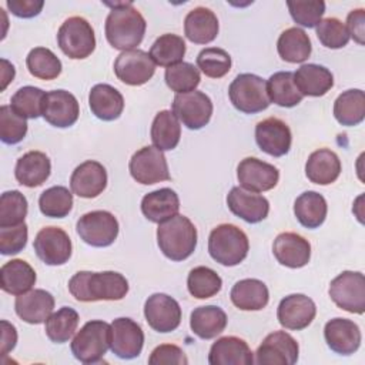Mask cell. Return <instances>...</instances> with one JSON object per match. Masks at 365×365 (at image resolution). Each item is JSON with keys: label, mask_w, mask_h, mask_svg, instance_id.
I'll return each mask as SVG.
<instances>
[{"label": "cell", "mask_w": 365, "mask_h": 365, "mask_svg": "<svg viewBox=\"0 0 365 365\" xmlns=\"http://www.w3.org/2000/svg\"><path fill=\"white\" fill-rule=\"evenodd\" d=\"M250 242L242 230L234 224L217 225L208 237V252L214 261L225 267L238 265L248 255Z\"/></svg>", "instance_id": "cell-4"}, {"label": "cell", "mask_w": 365, "mask_h": 365, "mask_svg": "<svg viewBox=\"0 0 365 365\" xmlns=\"http://www.w3.org/2000/svg\"><path fill=\"white\" fill-rule=\"evenodd\" d=\"M114 73L120 81L128 86H143L155 73V63L144 50L121 51L114 61Z\"/></svg>", "instance_id": "cell-13"}, {"label": "cell", "mask_w": 365, "mask_h": 365, "mask_svg": "<svg viewBox=\"0 0 365 365\" xmlns=\"http://www.w3.org/2000/svg\"><path fill=\"white\" fill-rule=\"evenodd\" d=\"M277 261L288 268H301L309 262L311 244L297 232H281L272 244Z\"/></svg>", "instance_id": "cell-24"}, {"label": "cell", "mask_w": 365, "mask_h": 365, "mask_svg": "<svg viewBox=\"0 0 365 365\" xmlns=\"http://www.w3.org/2000/svg\"><path fill=\"white\" fill-rule=\"evenodd\" d=\"M1 64H3V68H1V78H3V84H1V90H4L7 87V84L14 78V74H16V70H14V66L10 64L7 60H1Z\"/></svg>", "instance_id": "cell-58"}, {"label": "cell", "mask_w": 365, "mask_h": 365, "mask_svg": "<svg viewBox=\"0 0 365 365\" xmlns=\"http://www.w3.org/2000/svg\"><path fill=\"white\" fill-rule=\"evenodd\" d=\"M57 43L67 57L73 60L86 58L96 48L94 30L84 17H68L57 31Z\"/></svg>", "instance_id": "cell-7"}, {"label": "cell", "mask_w": 365, "mask_h": 365, "mask_svg": "<svg viewBox=\"0 0 365 365\" xmlns=\"http://www.w3.org/2000/svg\"><path fill=\"white\" fill-rule=\"evenodd\" d=\"M46 91L38 87L24 86L19 88L10 101V107L23 118H38L43 115Z\"/></svg>", "instance_id": "cell-45"}, {"label": "cell", "mask_w": 365, "mask_h": 365, "mask_svg": "<svg viewBox=\"0 0 365 365\" xmlns=\"http://www.w3.org/2000/svg\"><path fill=\"white\" fill-rule=\"evenodd\" d=\"M34 251L47 265H63L71 257V240L60 227H44L34 238Z\"/></svg>", "instance_id": "cell-14"}, {"label": "cell", "mask_w": 365, "mask_h": 365, "mask_svg": "<svg viewBox=\"0 0 365 365\" xmlns=\"http://www.w3.org/2000/svg\"><path fill=\"white\" fill-rule=\"evenodd\" d=\"M180 198L171 188H160L145 194L141 200V212L151 222H164L178 214Z\"/></svg>", "instance_id": "cell-29"}, {"label": "cell", "mask_w": 365, "mask_h": 365, "mask_svg": "<svg viewBox=\"0 0 365 365\" xmlns=\"http://www.w3.org/2000/svg\"><path fill=\"white\" fill-rule=\"evenodd\" d=\"M36 284V271L24 259H11L0 268V287L11 295H21Z\"/></svg>", "instance_id": "cell-33"}, {"label": "cell", "mask_w": 365, "mask_h": 365, "mask_svg": "<svg viewBox=\"0 0 365 365\" xmlns=\"http://www.w3.org/2000/svg\"><path fill=\"white\" fill-rule=\"evenodd\" d=\"M255 141L261 151L272 157H282L291 148L292 134L282 120L269 117L255 125Z\"/></svg>", "instance_id": "cell-19"}, {"label": "cell", "mask_w": 365, "mask_h": 365, "mask_svg": "<svg viewBox=\"0 0 365 365\" xmlns=\"http://www.w3.org/2000/svg\"><path fill=\"white\" fill-rule=\"evenodd\" d=\"M208 362L211 365H251L254 355L244 339L222 336L211 345Z\"/></svg>", "instance_id": "cell-26"}, {"label": "cell", "mask_w": 365, "mask_h": 365, "mask_svg": "<svg viewBox=\"0 0 365 365\" xmlns=\"http://www.w3.org/2000/svg\"><path fill=\"white\" fill-rule=\"evenodd\" d=\"M68 291L81 302L120 301L128 292V281L115 271H78L70 278Z\"/></svg>", "instance_id": "cell-1"}, {"label": "cell", "mask_w": 365, "mask_h": 365, "mask_svg": "<svg viewBox=\"0 0 365 365\" xmlns=\"http://www.w3.org/2000/svg\"><path fill=\"white\" fill-rule=\"evenodd\" d=\"M80 317L76 309L63 307L57 312H53L46 321V335L51 342L64 344L76 332Z\"/></svg>", "instance_id": "cell-42"}, {"label": "cell", "mask_w": 365, "mask_h": 365, "mask_svg": "<svg viewBox=\"0 0 365 365\" xmlns=\"http://www.w3.org/2000/svg\"><path fill=\"white\" fill-rule=\"evenodd\" d=\"M148 54L155 66H175L182 61V57L185 54V41L182 37L173 33L163 34L153 43Z\"/></svg>", "instance_id": "cell-41"}, {"label": "cell", "mask_w": 365, "mask_h": 365, "mask_svg": "<svg viewBox=\"0 0 365 365\" xmlns=\"http://www.w3.org/2000/svg\"><path fill=\"white\" fill-rule=\"evenodd\" d=\"M328 205L317 191H305L294 202V214L305 228H318L327 218Z\"/></svg>", "instance_id": "cell-37"}, {"label": "cell", "mask_w": 365, "mask_h": 365, "mask_svg": "<svg viewBox=\"0 0 365 365\" xmlns=\"http://www.w3.org/2000/svg\"><path fill=\"white\" fill-rule=\"evenodd\" d=\"M150 365H187L188 359L184 351L173 344H163L153 349L150 358Z\"/></svg>", "instance_id": "cell-54"}, {"label": "cell", "mask_w": 365, "mask_h": 365, "mask_svg": "<svg viewBox=\"0 0 365 365\" xmlns=\"http://www.w3.org/2000/svg\"><path fill=\"white\" fill-rule=\"evenodd\" d=\"M106 19V38L117 50H134L144 38L147 23L131 1L108 4Z\"/></svg>", "instance_id": "cell-2"}, {"label": "cell", "mask_w": 365, "mask_h": 365, "mask_svg": "<svg viewBox=\"0 0 365 365\" xmlns=\"http://www.w3.org/2000/svg\"><path fill=\"white\" fill-rule=\"evenodd\" d=\"M294 81L302 96L321 97L334 86L332 73L319 64H302L294 73Z\"/></svg>", "instance_id": "cell-30"}, {"label": "cell", "mask_w": 365, "mask_h": 365, "mask_svg": "<svg viewBox=\"0 0 365 365\" xmlns=\"http://www.w3.org/2000/svg\"><path fill=\"white\" fill-rule=\"evenodd\" d=\"M227 314L217 305L198 307L191 312V331L201 339H212L227 327Z\"/></svg>", "instance_id": "cell-35"}, {"label": "cell", "mask_w": 365, "mask_h": 365, "mask_svg": "<svg viewBox=\"0 0 365 365\" xmlns=\"http://www.w3.org/2000/svg\"><path fill=\"white\" fill-rule=\"evenodd\" d=\"M227 205L234 215L250 224L261 222L269 212V202L265 197L247 191L242 187L231 188L227 195Z\"/></svg>", "instance_id": "cell-22"}, {"label": "cell", "mask_w": 365, "mask_h": 365, "mask_svg": "<svg viewBox=\"0 0 365 365\" xmlns=\"http://www.w3.org/2000/svg\"><path fill=\"white\" fill-rule=\"evenodd\" d=\"M228 96L232 106L245 114L264 111L269 106L267 81L251 73L238 74L228 87Z\"/></svg>", "instance_id": "cell-6"}, {"label": "cell", "mask_w": 365, "mask_h": 365, "mask_svg": "<svg viewBox=\"0 0 365 365\" xmlns=\"http://www.w3.org/2000/svg\"><path fill=\"white\" fill-rule=\"evenodd\" d=\"M144 345V332L131 318H117L110 324V349L121 359L137 358Z\"/></svg>", "instance_id": "cell-15"}, {"label": "cell", "mask_w": 365, "mask_h": 365, "mask_svg": "<svg viewBox=\"0 0 365 365\" xmlns=\"http://www.w3.org/2000/svg\"><path fill=\"white\" fill-rule=\"evenodd\" d=\"M27 200L20 191H4L0 197V228L23 224L27 215Z\"/></svg>", "instance_id": "cell-48"}, {"label": "cell", "mask_w": 365, "mask_h": 365, "mask_svg": "<svg viewBox=\"0 0 365 365\" xmlns=\"http://www.w3.org/2000/svg\"><path fill=\"white\" fill-rule=\"evenodd\" d=\"M198 68L211 78H221L231 70V56L220 47H207L197 56Z\"/></svg>", "instance_id": "cell-49"}, {"label": "cell", "mask_w": 365, "mask_h": 365, "mask_svg": "<svg viewBox=\"0 0 365 365\" xmlns=\"http://www.w3.org/2000/svg\"><path fill=\"white\" fill-rule=\"evenodd\" d=\"M173 114L190 130H200L207 125L212 115L211 98L198 90L175 94Z\"/></svg>", "instance_id": "cell-10"}, {"label": "cell", "mask_w": 365, "mask_h": 365, "mask_svg": "<svg viewBox=\"0 0 365 365\" xmlns=\"http://www.w3.org/2000/svg\"><path fill=\"white\" fill-rule=\"evenodd\" d=\"M131 177L144 185L157 184L170 180L167 160L161 150L147 145L135 151L128 164Z\"/></svg>", "instance_id": "cell-11"}, {"label": "cell", "mask_w": 365, "mask_h": 365, "mask_svg": "<svg viewBox=\"0 0 365 365\" xmlns=\"http://www.w3.org/2000/svg\"><path fill=\"white\" fill-rule=\"evenodd\" d=\"M38 208L50 218H64L73 208V194L63 185H54L41 192Z\"/></svg>", "instance_id": "cell-46"}, {"label": "cell", "mask_w": 365, "mask_h": 365, "mask_svg": "<svg viewBox=\"0 0 365 365\" xmlns=\"http://www.w3.org/2000/svg\"><path fill=\"white\" fill-rule=\"evenodd\" d=\"M279 57L288 63H302L312 51L308 34L299 27H289L282 31L277 41Z\"/></svg>", "instance_id": "cell-36"}, {"label": "cell", "mask_w": 365, "mask_h": 365, "mask_svg": "<svg viewBox=\"0 0 365 365\" xmlns=\"http://www.w3.org/2000/svg\"><path fill=\"white\" fill-rule=\"evenodd\" d=\"M181 137L178 118L170 110H161L155 114L151 124V140L154 147L161 151L174 150Z\"/></svg>", "instance_id": "cell-39"}, {"label": "cell", "mask_w": 365, "mask_h": 365, "mask_svg": "<svg viewBox=\"0 0 365 365\" xmlns=\"http://www.w3.org/2000/svg\"><path fill=\"white\" fill-rule=\"evenodd\" d=\"M80 238L91 247H108L118 235L117 218L104 210L90 211L81 215L76 224Z\"/></svg>", "instance_id": "cell-9"}, {"label": "cell", "mask_w": 365, "mask_h": 365, "mask_svg": "<svg viewBox=\"0 0 365 365\" xmlns=\"http://www.w3.org/2000/svg\"><path fill=\"white\" fill-rule=\"evenodd\" d=\"M88 106L91 113L103 120H117L124 110V98L121 93L110 84H96L88 94Z\"/></svg>", "instance_id": "cell-28"}, {"label": "cell", "mask_w": 365, "mask_h": 365, "mask_svg": "<svg viewBox=\"0 0 365 365\" xmlns=\"http://www.w3.org/2000/svg\"><path fill=\"white\" fill-rule=\"evenodd\" d=\"M17 332L14 325L7 321H1V355H7L16 346Z\"/></svg>", "instance_id": "cell-57"}, {"label": "cell", "mask_w": 365, "mask_h": 365, "mask_svg": "<svg viewBox=\"0 0 365 365\" xmlns=\"http://www.w3.org/2000/svg\"><path fill=\"white\" fill-rule=\"evenodd\" d=\"M188 292L197 299H207L217 295L221 291V277L208 267H195L187 277Z\"/></svg>", "instance_id": "cell-43"}, {"label": "cell", "mask_w": 365, "mask_h": 365, "mask_svg": "<svg viewBox=\"0 0 365 365\" xmlns=\"http://www.w3.org/2000/svg\"><path fill=\"white\" fill-rule=\"evenodd\" d=\"M230 298L231 302L241 311H259L267 307L269 292L262 281L245 278L234 284Z\"/></svg>", "instance_id": "cell-34"}, {"label": "cell", "mask_w": 365, "mask_h": 365, "mask_svg": "<svg viewBox=\"0 0 365 365\" xmlns=\"http://www.w3.org/2000/svg\"><path fill=\"white\" fill-rule=\"evenodd\" d=\"M43 6V0H7V7L11 14L21 19H31L40 14Z\"/></svg>", "instance_id": "cell-55"}, {"label": "cell", "mask_w": 365, "mask_h": 365, "mask_svg": "<svg viewBox=\"0 0 365 365\" xmlns=\"http://www.w3.org/2000/svg\"><path fill=\"white\" fill-rule=\"evenodd\" d=\"M267 93L269 101L279 107H295L301 103L302 94L295 86L294 73L291 71H278L274 73L267 81Z\"/></svg>", "instance_id": "cell-40"}, {"label": "cell", "mask_w": 365, "mask_h": 365, "mask_svg": "<svg viewBox=\"0 0 365 365\" xmlns=\"http://www.w3.org/2000/svg\"><path fill=\"white\" fill-rule=\"evenodd\" d=\"M324 338L327 345L339 355H351L361 345L359 327L346 318H334L325 324Z\"/></svg>", "instance_id": "cell-23"}, {"label": "cell", "mask_w": 365, "mask_h": 365, "mask_svg": "<svg viewBox=\"0 0 365 365\" xmlns=\"http://www.w3.org/2000/svg\"><path fill=\"white\" fill-rule=\"evenodd\" d=\"M27 134V121L10 106L0 107V138L4 144H17Z\"/></svg>", "instance_id": "cell-51"}, {"label": "cell", "mask_w": 365, "mask_h": 365, "mask_svg": "<svg viewBox=\"0 0 365 365\" xmlns=\"http://www.w3.org/2000/svg\"><path fill=\"white\" fill-rule=\"evenodd\" d=\"M317 37L327 48H342L349 41V33L345 24L336 17L322 19L317 27Z\"/></svg>", "instance_id": "cell-50"}, {"label": "cell", "mask_w": 365, "mask_h": 365, "mask_svg": "<svg viewBox=\"0 0 365 365\" xmlns=\"http://www.w3.org/2000/svg\"><path fill=\"white\" fill-rule=\"evenodd\" d=\"M29 73L40 80H54L61 73L60 58L46 47H36L30 50L26 58Z\"/></svg>", "instance_id": "cell-44"}, {"label": "cell", "mask_w": 365, "mask_h": 365, "mask_svg": "<svg viewBox=\"0 0 365 365\" xmlns=\"http://www.w3.org/2000/svg\"><path fill=\"white\" fill-rule=\"evenodd\" d=\"M185 37L195 44H208L218 34V19L207 7H195L184 19Z\"/></svg>", "instance_id": "cell-32"}, {"label": "cell", "mask_w": 365, "mask_h": 365, "mask_svg": "<svg viewBox=\"0 0 365 365\" xmlns=\"http://www.w3.org/2000/svg\"><path fill=\"white\" fill-rule=\"evenodd\" d=\"M237 178L240 187L251 192H262L272 190L279 180V171L269 163L255 157L244 158L237 167Z\"/></svg>", "instance_id": "cell-17"}, {"label": "cell", "mask_w": 365, "mask_h": 365, "mask_svg": "<svg viewBox=\"0 0 365 365\" xmlns=\"http://www.w3.org/2000/svg\"><path fill=\"white\" fill-rule=\"evenodd\" d=\"M144 317L147 324L157 332H171L181 322L180 304L167 294H153L144 304Z\"/></svg>", "instance_id": "cell-16"}, {"label": "cell", "mask_w": 365, "mask_h": 365, "mask_svg": "<svg viewBox=\"0 0 365 365\" xmlns=\"http://www.w3.org/2000/svg\"><path fill=\"white\" fill-rule=\"evenodd\" d=\"M164 78L167 86L177 94L194 91L201 81L198 68L194 64L185 61L167 67Z\"/></svg>", "instance_id": "cell-47"}, {"label": "cell", "mask_w": 365, "mask_h": 365, "mask_svg": "<svg viewBox=\"0 0 365 365\" xmlns=\"http://www.w3.org/2000/svg\"><path fill=\"white\" fill-rule=\"evenodd\" d=\"M317 315L315 302L304 294H291L281 299L277 318L285 329L301 331L307 328Z\"/></svg>", "instance_id": "cell-18"}, {"label": "cell", "mask_w": 365, "mask_h": 365, "mask_svg": "<svg viewBox=\"0 0 365 365\" xmlns=\"http://www.w3.org/2000/svg\"><path fill=\"white\" fill-rule=\"evenodd\" d=\"M349 37H352L358 44H364L365 37V10L364 9H355L352 10L346 17L345 24Z\"/></svg>", "instance_id": "cell-56"}, {"label": "cell", "mask_w": 365, "mask_h": 365, "mask_svg": "<svg viewBox=\"0 0 365 365\" xmlns=\"http://www.w3.org/2000/svg\"><path fill=\"white\" fill-rule=\"evenodd\" d=\"M328 294L336 307L351 314L365 311V277L359 271H344L335 277Z\"/></svg>", "instance_id": "cell-8"}, {"label": "cell", "mask_w": 365, "mask_h": 365, "mask_svg": "<svg viewBox=\"0 0 365 365\" xmlns=\"http://www.w3.org/2000/svg\"><path fill=\"white\" fill-rule=\"evenodd\" d=\"M110 348V324L93 319L83 325L71 341V352L76 359L91 365L103 359Z\"/></svg>", "instance_id": "cell-5"}, {"label": "cell", "mask_w": 365, "mask_h": 365, "mask_svg": "<svg viewBox=\"0 0 365 365\" xmlns=\"http://www.w3.org/2000/svg\"><path fill=\"white\" fill-rule=\"evenodd\" d=\"M27 225L19 224L13 227L0 228V252L3 255H13L20 252L27 244Z\"/></svg>", "instance_id": "cell-53"}, {"label": "cell", "mask_w": 365, "mask_h": 365, "mask_svg": "<svg viewBox=\"0 0 365 365\" xmlns=\"http://www.w3.org/2000/svg\"><path fill=\"white\" fill-rule=\"evenodd\" d=\"M334 117L339 124L346 127L362 123L365 117V93L359 88L341 93L334 103Z\"/></svg>", "instance_id": "cell-38"}, {"label": "cell", "mask_w": 365, "mask_h": 365, "mask_svg": "<svg viewBox=\"0 0 365 365\" xmlns=\"http://www.w3.org/2000/svg\"><path fill=\"white\" fill-rule=\"evenodd\" d=\"M157 244L171 261H184L197 247V228L190 218L177 214L158 224Z\"/></svg>", "instance_id": "cell-3"}, {"label": "cell", "mask_w": 365, "mask_h": 365, "mask_svg": "<svg viewBox=\"0 0 365 365\" xmlns=\"http://www.w3.org/2000/svg\"><path fill=\"white\" fill-rule=\"evenodd\" d=\"M341 168V160L334 151L319 148L308 157L305 163V175L314 184L328 185L339 177Z\"/></svg>", "instance_id": "cell-31"}, {"label": "cell", "mask_w": 365, "mask_h": 365, "mask_svg": "<svg viewBox=\"0 0 365 365\" xmlns=\"http://www.w3.org/2000/svg\"><path fill=\"white\" fill-rule=\"evenodd\" d=\"M107 187V171L103 164L87 160L76 167L70 177L73 194L81 198H96Z\"/></svg>", "instance_id": "cell-21"}, {"label": "cell", "mask_w": 365, "mask_h": 365, "mask_svg": "<svg viewBox=\"0 0 365 365\" xmlns=\"http://www.w3.org/2000/svg\"><path fill=\"white\" fill-rule=\"evenodd\" d=\"M16 314L27 324H41L53 314L54 298L46 289H30L17 295L14 302Z\"/></svg>", "instance_id": "cell-25"}, {"label": "cell", "mask_w": 365, "mask_h": 365, "mask_svg": "<svg viewBox=\"0 0 365 365\" xmlns=\"http://www.w3.org/2000/svg\"><path fill=\"white\" fill-rule=\"evenodd\" d=\"M51 173L50 158L41 151H29L23 154L14 168V175L19 184L34 188L46 182Z\"/></svg>", "instance_id": "cell-27"}, {"label": "cell", "mask_w": 365, "mask_h": 365, "mask_svg": "<svg viewBox=\"0 0 365 365\" xmlns=\"http://www.w3.org/2000/svg\"><path fill=\"white\" fill-rule=\"evenodd\" d=\"M298 342L285 331L268 334L255 352L259 365H294L298 361Z\"/></svg>", "instance_id": "cell-12"}, {"label": "cell", "mask_w": 365, "mask_h": 365, "mask_svg": "<svg viewBox=\"0 0 365 365\" xmlns=\"http://www.w3.org/2000/svg\"><path fill=\"white\" fill-rule=\"evenodd\" d=\"M80 114L77 98L66 90H53L46 93L43 118L58 128L73 125Z\"/></svg>", "instance_id": "cell-20"}, {"label": "cell", "mask_w": 365, "mask_h": 365, "mask_svg": "<svg viewBox=\"0 0 365 365\" xmlns=\"http://www.w3.org/2000/svg\"><path fill=\"white\" fill-rule=\"evenodd\" d=\"M292 20L302 27H317L325 13V3L322 0L314 1H288L287 3Z\"/></svg>", "instance_id": "cell-52"}]
</instances>
